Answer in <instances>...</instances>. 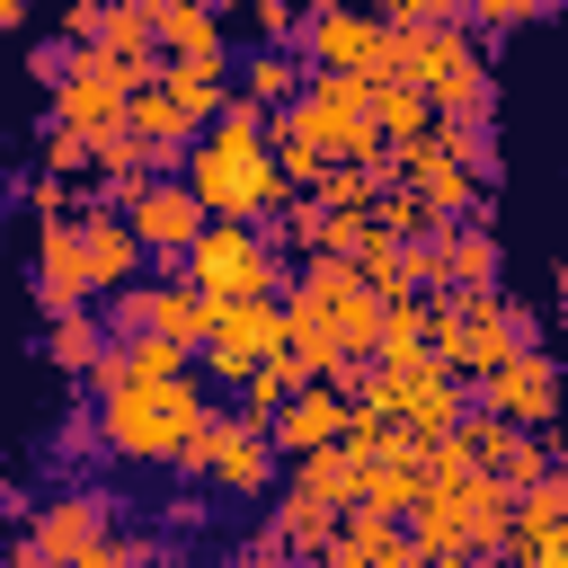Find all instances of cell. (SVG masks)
Wrapping results in <instances>:
<instances>
[{
    "mask_svg": "<svg viewBox=\"0 0 568 568\" xmlns=\"http://www.w3.org/2000/svg\"><path fill=\"white\" fill-rule=\"evenodd\" d=\"M195 195H204V213L213 222H284V204H293V186H284V160H275V115H257V106H231L195 151H186V169H178Z\"/></svg>",
    "mask_w": 568,
    "mask_h": 568,
    "instance_id": "6da1fadb",
    "label": "cell"
},
{
    "mask_svg": "<svg viewBox=\"0 0 568 568\" xmlns=\"http://www.w3.org/2000/svg\"><path fill=\"white\" fill-rule=\"evenodd\" d=\"M222 408L204 399V382L186 373V382H133V390H98V444L106 453H124V462H186L195 444H204V426H213Z\"/></svg>",
    "mask_w": 568,
    "mask_h": 568,
    "instance_id": "7a4b0ae2",
    "label": "cell"
},
{
    "mask_svg": "<svg viewBox=\"0 0 568 568\" xmlns=\"http://www.w3.org/2000/svg\"><path fill=\"white\" fill-rule=\"evenodd\" d=\"M390 89H426L435 124H497V62L479 53L470 27H399V80Z\"/></svg>",
    "mask_w": 568,
    "mask_h": 568,
    "instance_id": "3957f363",
    "label": "cell"
},
{
    "mask_svg": "<svg viewBox=\"0 0 568 568\" xmlns=\"http://www.w3.org/2000/svg\"><path fill=\"white\" fill-rule=\"evenodd\" d=\"M532 346H541V311L515 302V293H453V302H435V328H426V355L453 364L470 390H479L497 364L532 355Z\"/></svg>",
    "mask_w": 568,
    "mask_h": 568,
    "instance_id": "277c9868",
    "label": "cell"
},
{
    "mask_svg": "<svg viewBox=\"0 0 568 568\" xmlns=\"http://www.w3.org/2000/svg\"><path fill=\"white\" fill-rule=\"evenodd\" d=\"M284 133H302L328 169H390L399 151L382 142V115H373V89L364 80H337V71H311V89L275 115Z\"/></svg>",
    "mask_w": 568,
    "mask_h": 568,
    "instance_id": "5b68a950",
    "label": "cell"
},
{
    "mask_svg": "<svg viewBox=\"0 0 568 568\" xmlns=\"http://www.w3.org/2000/svg\"><path fill=\"white\" fill-rule=\"evenodd\" d=\"M408 532H417V550L426 559H506V541H515V497L479 470V479H444V488H426V506L408 515Z\"/></svg>",
    "mask_w": 568,
    "mask_h": 568,
    "instance_id": "8992f818",
    "label": "cell"
},
{
    "mask_svg": "<svg viewBox=\"0 0 568 568\" xmlns=\"http://www.w3.org/2000/svg\"><path fill=\"white\" fill-rule=\"evenodd\" d=\"M284 257H293V248H284L275 231H257V222H213L178 275L204 284V293L231 311V302H284V293H293V266H284Z\"/></svg>",
    "mask_w": 568,
    "mask_h": 568,
    "instance_id": "52a82bcc",
    "label": "cell"
},
{
    "mask_svg": "<svg viewBox=\"0 0 568 568\" xmlns=\"http://www.w3.org/2000/svg\"><path fill=\"white\" fill-rule=\"evenodd\" d=\"M364 399H373V408H390V417H399L417 444H444V435H462V426H470V382H462L453 364H435V355L373 364Z\"/></svg>",
    "mask_w": 568,
    "mask_h": 568,
    "instance_id": "ba28073f",
    "label": "cell"
},
{
    "mask_svg": "<svg viewBox=\"0 0 568 568\" xmlns=\"http://www.w3.org/2000/svg\"><path fill=\"white\" fill-rule=\"evenodd\" d=\"M275 462H284V453H275V426L248 417V408H222V417L204 426V444H195L178 470L204 479L213 497H266V506H275Z\"/></svg>",
    "mask_w": 568,
    "mask_h": 568,
    "instance_id": "9c48e42d",
    "label": "cell"
},
{
    "mask_svg": "<svg viewBox=\"0 0 568 568\" xmlns=\"http://www.w3.org/2000/svg\"><path fill=\"white\" fill-rule=\"evenodd\" d=\"M213 320H222V302H213L204 284H186V275H151V284H133V293L106 302V328H115V337H169V346H186L195 364H204V346H213Z\"/></svg>",
    "mask_w": 568,
    "mask_h": 568,
    "instance_id": "30bf717a",
    "label": "cell"
},
{
    "mask_svg": "<svg viewBox=\"0 0 568 568\" xmlns=\"http://www.w3.org/2000/svg\"><path fill=\"white\" fill-rule=\"evenodd\" d=\"M106 541H115V497H106V488H89V479H71V488L36 497V506H27V524H18V550H36L44 568H80V559H98Z\"/></svg>",
    "mask_w": 568,
    "mask_h": 568,
    "instance_id": "8fae6325",
    "label": "cell"
},
{
    "mask_svg": "<svg viewBox=\"0 0 568 568\" xmlns=\"http://www.w3.org/2000/svg\"><path fill=\"white\" fill-rule=\"evenodd\" d=\"M302 53H311V71H337V80H364V89L399 80V27L364 18V9H311Z\"/></svg>",
    "mask_w": 568,
    "mask_h": 568,
    "instance_id": "7c38bea8",
    "label": "cell"
},
{
    "mask_svg": "<svg viewBox=\"0 0 568 568\" xmlns=\"http://www.w3.org/2000/svg\"><path fill=\"white\" fill-rule=\"evenodd\" d=\"M124 222H133V240L151 248V257H169V275L195 257V240L213 231V213H204V195L186 186V178H142V186H115L106 195Z\"/></svg>",
    "mask_w": 568,
    "mask_h": 568,
    "instance_id": "4fadbf2b",
    "label": "cell"
},
{
    "mask_svg": "<svg viewBox=\"0 0 568 568\" xmlns=\"http://www.w3.org/2000/svg\"><path fill=\"white\" fill-rule=\"evenodd\" d=\"M293 355V311L284 302H231L222 320H213V346H204V373L222 382V390H248L266 364H284Z\"/></svg>",
    "mask_w": 568,
    "mask_h": 568,
    "instance_id": "5bb4252c",
    "label": "cell"
},
{
    "mask_svg": "<svg viewBox=\"0 0 568 568\" xmlns=\"http://www.w3.org/2000/svg\"><path fill=\"white\" fill-rule=\"evenodd\" d=\"M559 408H568V373H559L550 346H532V355H515V364H497V373L479 382V417H497V426H515V435H550Z\"/></svg>",
    "mask_w": 568,
    "mask_h": 568,
    "instance_id": "9a60e30c",
    "label": "cell"
},
{
    "mask_svg": "<svg viewBox=\"0 0 568 568\" xmlns=\"http://www.w3.org/2000/svg\"><path fill=\"white\" fill-rule=\"evenodd\" d=\"M390 178H399V186H408L444 231H453V222H479V204H488V178H470V169L453 160V142H444V133L408 142V151L390 160Z\"/></svg>",
    "mask_w": 568,
    "mask_h": 568,
    "instance_id": "2e32d148",
    "label": "cell"
},
{
    "mask_svg": "<svg viewBox=\"0 0 568 568\" xmlns=\"http://www.w3.org/2000/svg\"><path fill=\"white\" fill-rule=\"evenodd\" d=\"M506 284V240L488 222H453L426 240V293L453 302V293H497Z\"/></svg>",
    "mask_w": 568,
    "mask_h": 568,
    "instance_id": "e0dca14e",
    "label": "cell"
},
{
    "mask_svg": "<svg viewBox=\"0 0 568 568\" xmlns=\"http://www.w3.org/2000/svg\"><path fill=\"white\" fill-rule=\"evenodd\" d=\"M80 231H89V293H98V302H115V293L151 284V275H142V257H151V248L133 240V222H124L106 195H98V204H80Z\"/></svg>",
    "mask_w": 568,
    "mask_h": 568,
    "instance_id": "ac0fdd59",
    "label": "cell"
},
{
    "mask_svg": "<svg viewBox=\"0 0 568 568\" xmlns=\"http://www.w3.org/2000/svg\"><path fill=\"white\" fill-rule=\"evenodd\" d=\"M470 444H479V470H488L515 506L559 470V444H550V435H515V426H497V417H470Z\"/></svg>",
    "mask_w": 568,
    "mask_h": 568,
    "instance_id": "d6986e66",
    "label": "cell"
},
{
    "mask_svg": "<svg viewBox=\"0 0 568 568\" xmlns=\"http://www.w3.org/2000/svg\"><path fill=\"white\" fill-rule=\"evenodd\" d=\"M346 435H355V399H346L337 382H311V390H302V399H293V408L275 417V453H284V462L337 453Z\"/></svg>",
    "mask_w": 568,
    "mask_h": 568,
    "instance_id": "ffe728a7",
    "label": "cell"
},
{
    "mask_svg": "<svg viewBox=\"0 0 568 568\" xmlns=\"http://www.w3.org/2000/svg\"><path fill=\"white\" fill-rule=\"evenodd\" d=\"M266 532H275L293 559H328V550H337V532H346V515H337L328 497H311V488H293V479H284V497L266 506Z\"/></svg>",
    "mask_w": 568,
    "mask_h": 568,
    "instance_id": "44dd1931",
    "label": "cell"
},
{
    "mask_svg": "<svg viewBox=\"0 0 568 568\" xmlns=\"http://www.w3.org/2000/svg\"><path fill=\"white\" fill-rule=\"evenodd\" d=\"M426 444H408V453H382L373 470H364V506L355 515H390V524H408L417 506H426Z\"/></svg>",
    "mask_w": 568,
    "mask_h": 568,
    "instance_id": "7402d4cb",
    "label": "cell"
},
{
    "mask_svg": "<svg viewBox=\"0 0 568 568\" xmlns=\"http://www.w3.org/2000/svg\"><path fill=\"white\" fill-rule=\"evenodd\" d=\"M337 568H426V550H417V532L408 524H390V515H346V532H337V550H328Z\"/></svg>",
    "mask_w": 568,
    "mask_h": 568,
    "instance_id": "603a6c76",
    "label": "cell"
},
{
    "mask_svg": "<svg viewBox=\"0 0 568 568\" xmlns=\"http://www.w3.org/2000/svg\"><path fill=\"white\" fill-rule=\"evenodd\" d=\"M195 355L169 337H115V355L98 364V390H133V382H186Z\"/></svg>",
    "mask_w": 568,
    "mask_h": 568,
    "instance_id": "cb8c5ba5",
    "label": "cell"
},
{
    "mask_svg": "<svg viewBox=\"0 0 568 568\" xmlns=\"http://www.w3.org/2000/svg\"><path fill=\"white\" fill-rule=\"evenodd\" d=\"M302 89H311V62H302V53H275V44H257V53L240 62V106H257V115H284Z\"/></svg>",
    "mask_w": 568,
    "mask_h": 568,
    "instance_id": "d4e9b609",
    "label": "cell"
},
{
    "mask_svg": "<svg viewBox=\"0 0 568 568\" xmlns=\"http://www.w3.org/2000/svg\"><path fill=\"white\" fill-rule=\"evenodd\" d=\"M160 53H169V62H231V36H222L213 9H195V0H160Z\"/></svg>",
    "mask_w": 568,
    "mask_h": 568,
    "instance_id": "484cf974",
    "label": "cell"
},
{
    "mask_svg": "<svg viewBox=\"0 0 568 568\" xmlns=\"http://www.w3.org/2000/svg\"><path fill=\"white\" fill-rule=\"evenodd\" d=\"M106 355H115V328H106L98 311H80V320H44V364H53V373H89V382H98Z\"/></svg>",
    "mask_w": 568,
    "mask_h": 568,
    "instance_id": "4316f807",
    "label": "cell"
},
{
    "mask_svg": "<svg viewBox=\"0 0 568 568\" xmlns=\"http://www.w3.org/2000/svg\"><path fill=\"white\" fill-rule=\"evenodd\" d=\"M364 470H373V462H364L355 444H337V453L293 462V488H311V497H328L337 515H355V506H364Z\"/></svg>",
    "mask_w": 568,
    "mask_h": 568,
    "instance_id": "83f0119b",
    "label": "cell"
},
{
    "mask_svg": "<svg viewBox=\"0 0 568 568\" xmlns=\"http://www.w3.org/2000/svg\"><path fill=\"white\" fill-rule=\"evenodd\" d=\"M506 568H568V524H515Z\"/></svg>",
    "mask_w": 568,
    "mask_h": 568,
    "instance_id": "f1b7e54d",
    "label": "cell"
},
{
    "mask_svg": "<svg viewBox=\"0 0 568 568\" xmlns=\"http://www.w3.org/2000/svg\"><path fill=\"white\" fill-rule=\"evenodd\" d=\"M524 27H550L541 0H479L470 9V36H524Z\"/></svg>",
    "mask_w": 568,
    "mask_h": 568,
    "instance_id": "f546056e",
    "label": "cell"
},
{
    "mask_svg": "<svg viewBox=\"0 0 568 568\" xmlns=\"http://www.w3.org/2000/svg\"><path fill=\"white\" fill-rule=\"evenodd\" d=\"M222 568H302V559H293V550H284V541L257 524L248 541H231V550H222Z\"/></svg>",
    "mask_w": 568,
    "mask_h": 568,
    "instance_id": "4dcf8cb0",
    "label": "cell"
},
{
    "mask_svg": "<svg viewBox=\"0 0 568 568\" xmlns=\"http://www.w3.org/2000/svg\"><path fill=\"white\" fill-rule=\"evenodd\" d=\"M80 568H151V541H142V532H115V541H106L98 559H80Z\"/></svg>",
    "mask_w": 568,
    "mask_h": 568,
    "instance_id": "1f68e13d",
    "label": "cell"
},
{
    "mask_svg": "<svg viewBox=\"0 0 568 568\" xmlns=\"http://www.w3.org/2000/svg\"><path fill=\"white\" fill-rule=\"evenodd\" d=\"M550 284H559V320H568V257H559V266H550Z\"/></svg>",
    "mask_w": 568,
    "mask_h": 568,
    "instance_id": "d6a6232c",
    "label": "cell"
},
{
    "mask_svg": "<svg viewBox=\"0 0 568 568\" xmlns=\"http://www.w3.org/2000/svg\"><path fill=\"white\" fill-rule=\"evenodd\" d=\"M426 568H488V559H426Z\"/></svg>",
    "mask_w": 568,
    "mask_h": 568,
    "instance_id": "836d02e7",
    "label": "cell"
},
{
    "mask_svg": "<svg viewBox=\"0 0 568 568\" xmlns=\"http://www.w3.org/2000/svg\"><path fill=\"white\" fill-rule=\"evenodd\" d=\"M9 568H44V559H36V550H9Z\"/></svg>",
    "mask_w": 568,
    "mask_h": 568,
    "instance_id": "e575fe53",
    "label": "cell"
},
{
    "mask_svg": "<svg viewBox=\"0 0 568 568\" xmlns=\"http://www.w3.org/2000/svg\"><path fill=\"white\" fill-rule=\"evenodd\" d=\"M302 568H337V559H302Z\"/></svg>",
    "mask_w": 568,
    "mask_h": 568,
    "instance_id": "d590c367",
    "label": "cell"
}]
</instances>
